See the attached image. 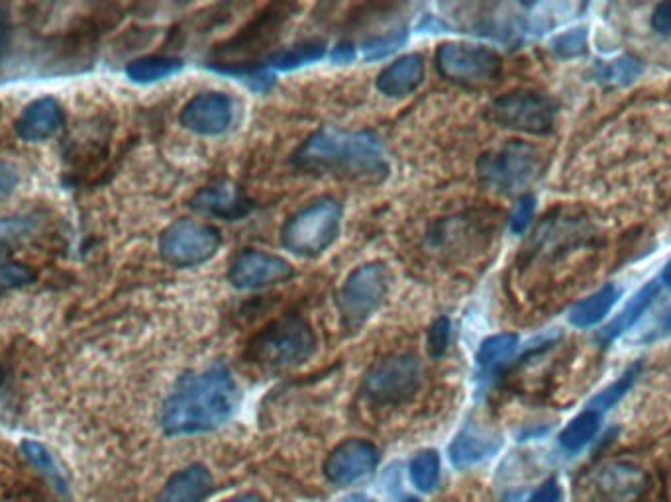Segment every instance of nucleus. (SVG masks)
<instances>
[{"label":"nucleus","instance_id":"obj_40","mask_svg":"<svg viewBox=\"0 0 671 502\" xmlns=\"http://www.w3.org/2000/svg\"><path fill=\"white\" fill-rule=\"evenodd\" d=\"M230 502H263V499L260 494L248 493L240 494V496H235V499H232Z\"/></svg>","mask_w":671,"mask_h":502},{"label":"nucleus","instance_id":"obj_16","mask_svg":"<svg viewBox=\"0 0 671 502\" xmlns=\"http://www.w3.org/2000/svg\"><path fill=\"white\" fill-rule=\"evenodd\" d=\"M63 108L53 96H42L28 104L18 116V136L27 142H44L62 130Z\"/></svg>","mask_w":671,"mask_h":502},{"label":"nucleus","instance_id":"obj_4","mask_svg":"<svg viewBox=\"0 0 671 502\" xmlns=\"http://www.w3.org/2000/svg\"><path fill=\"white\" fill-rule=\"evenodd\" d=\"M316 349L311 324L297 314H283L260 330L248 344L245 359L263 369H287L303 364Z\"/></svg>","mask_w":671,"mask_h":502},{"label":"nucleus","instance_id":"obj_28","mask_svg":"<svg viewBox=\"0 0 671 502\" xmlns=\"http://www.w3.org/2000/svg\"><path fill=\"white\" fill-rule=\"evenodd\" d=\"M410 479L420 491L430 493L440 483V456L438 451H420L410 463Z\"/></svg>","mask_w":671,"mask_h":502},{"label":"nucleus","instance_id":"obj_33","mask_svg":"<svg viewBox=\"0 0 671 502\" xmlns=\"http://www.w3.org/2000/svg\"><path fill=\"white\" fill-rule=\"evenodd\" d=\"M534 208H536V199L532 195H524L516 202L515 212L511 217V230L515 234H523L524 230L531 226L532 217H534Z\"/></svg>","mask_w":671,"mask_h":502},{"label":"nucleus","instance_id":"obj_41","mask_svg":"<svg viewBox=\"0 0 671 502\" xmlns=\"http://www.w3.org/2000/svg\"><path fill=\"white\" fill-rule=\"evenodd\" d=\"M660 283L663 285L671 286V261L663 268L662 279H660Z\"/></svg>","mask_w":671,"mask_h":502},{"label":"nucleus","instance_id":"obj_29","mask_svg":"<svg viewBox=\"0 0 671 502\" xmlns=\"http://www.w3.org/2000/svg\"><path fill=\"white\" fill-rule=\"evenodd\" d=\"M22 451H24V456H27L28 461H32V466H35V468L40 469L44 475H48V479L53 481L60 491H65L62 471L57 469L55 461H53L52 453L45 450L42 443L27 440V442H22Z\"/></svg>","mask_w":671,"mask_h":502},{"label":"nucleus","instance_id":"obj_24","mask_svg":"<svg viewBox=\"0 0 671 502\" xmlns=\"http://www.w3.org/2000/svg\"><path fill=\"white\" fill-rule=\"evenodd\" d=\"M518 349V336L516 334H497L491 336L481 344L478 352V365L485 373H497L505 367Z\"/></svg>","mask_w":671,"mask_h":502},{"label":"nucleus","instance_id":"obj_26","mask_svg":"<svg viewBox=\"0 0 671 502\" xmlns=\"http://www.w3.org/2000/svg\"><path fill=\"white\" fill-rule=\"evenodd\" d=\"M326 52V44L321 40H308L303 44L293 45L283 52L271 53L265 63H270L275 70H297L301 65H308L313 61L321 60Z\"/></svg>","mask_w":671,"mask_h":502},{"label":"nucleus","instance_id":"obj_37","mask_svg":"<svg viewBox=\"0 0 671 502\" xmlns=\"http://www.w3.org/2000/svg\"><path fill=\"white\" fill-rule=\"evenodd\" d=\"M652 28L658 34H671V0L656 7L654 14H652Z\"/></svg>","mask_w":671,"mask_h":502},{"label":"nucleus","instance_id":"obj_38","mask_svg":"<svg viewBox=\"0 0 671 502\" xmlns=\"http://www.w3.org/2000/svg\"><path fill=\"white\" fill-rule=\"evenodd\" d=\"M354 57V48L348 44H340L334 50V61L338 63H348Z\"/></svg>","mask_w":671,"mask_h":502},{"label":"nucleus","instance_id":"obj_13","mask_svg":"<svg viewBox=\"0 0 671 502\" xmlns=\"http://www.w3.org/2000/svg\"><path fill=\"white\" fill-rule=\"evenodd\" d=\"M379 463V450L366 440H346L331 451L324 461V475L332 485L346 487L374 473Z\"/></svg>","mask_w":671,"mask_h":502},{"label":"nucleus","instance_id":"obj_31","mask_svg":"<svg viewBox=\"0 0 671 502\" xmlns=\"http://www.w3.org/2000/svg\"><path fill=\"white\" fill-rule=\"evenodd\" d=\"M405 40H407L405 28L391 30L385 35H377V38L367 40L366 45H364V53H366L367 60H379V57H385V55L395 52L397 48H401Z\"/></svg>","mask_w":671,"mask_h":502},{"label":"nucleus","instance_id":"obj_23","mask_svg":"<svg viewBox=\"0 0 671 502\" xmlns=\"http://www.w3.org/2000/svg\"><path fill=\"white\" fill-rule=\"evenodd\" d=\"M642 63L632 55H620L610 61H599L594 67V79L605 87H625L637 81Z\"/></svg>","mask_w":671,"mask_h":502},{"label":"nucleus","instance_id":"obj_30","mask_svg":"<svg viewBox=\"0 0 671 502\" xmlns=\"http://www.w3.org/2000/svg\"><path fill=\"white\" fill-rule=\"evenodd\" d=\"M587 45H589L587 28H574V30H567L564 34H559L552 42V52L556 53L562 60H576V57H581L587 53Z\"/></svg>","mask_w":671,"mask_h":502},{"label":"nucleus","instance_id":"obj_1","mask_svg":"<svg viewBox=\"0 0 671 502\" xmlns=\"http://www.w3.org/2000/svg\"><path fill=\"white\" fill-rule=\"evenodd\" d=\"M240 405V389L228 367L214 364L187 373L161 408V426L171 436L212 432L227 425Z\"/></svg>","mask_w":671,"mask_h":502},{"label":"nucleus","instance_id":"obj_21","mask_svg":"<svg viewBox=\"0 0 671 502\" xmlns=\"http://www.w3.org/2000/svg\"><path fill=\"white\" fill-rule=\"evenodd\" d=\"M620 291L615 285H605L599 289L595 295L585 299L581 303H577L569 311V322L576 328H591L597 326L599 322L612 311V306L619 301Z\"/></svg>","mask_w":671,"mask_h":502},{"label":"nucleus","instance_id":"obj_27","mask_svg":"<svg viewBox=\"0 0 671 502\" xmlns=\"http://www.w3.org/2000/svg\"><path fill=\"white\" fill-rule=\"evenodd\" d=\"M640 373H642V364L630 365L617 381L612 383L607 389L601 390L587 407L594 408L599 415L609 412L610 408L617 407L620 400L627 397L628 390L632 389V385L637 383Z\"/></svg>","mask_w":671,"mask_h":502},{"label":"nucleus","instance_id":"obj_6","mask_svg":"<svg viewBox=\"0 0 671 502\" xmlns=\"http://www.w3.org/2000/svg\"><path fill=\"white\" fill-rule=\"evenodd\" d=\"M544 156L541 149L526 142H509L503 148L493 149L478 161L481 182L493 191L513 195L528 187L542 171Z\"/></svg>","mask_w":671,"mask_h":502},{"label":"nucleus","instance_id":"obj_42","mask_svg":"<svg viewBox=\"0 0 671 502\" xmlns=\"http://www.w3.org/2000/svg\"><path fill=\"white\" fill-rule=\"evenodd\" d=\"M349 502H371L369 501V499H366V496H354V499H352V501Z\"/></svg>","mask_w":671,"mask_h":502},{"label":"nucleus","instance_id":"obj_17","mask_svg":"<svg viewBox=\"0 0 671 502\" xmlns=\"http://www.w3.org/2000/svg\"><path fill=\"white\" fill-rule=\"evenodd\" d=\"M424 79V60L419 53L402 55L385 67L377 77V88L391 98H402L415 93Z\"/></svg>","mask_w":671,"mask_h":502},{"label":"nucleus","instance_id":"obj_32","mask_svg":"<svg viewBox=\"0 0 671 502\" xmlns=\"http://www.w3.org/2000/svg\"><path fill=\"white\" fill-rule=\"evenodd\" d=\"M450 336H452V324L445 316H440L428 332V354L432 357H442L450 346Z\"/></svg>","mask_w":671,"mask_h":502},{"label":"nucleus","instance_id":"obj_10","mask_svg":"<svg viewBox=\"0 0 671 502\" xmlns=\"http://www.w3.org/2000/svg\"><path fill=\"white\" fill-rule=\"evenodd\" d=\"M222 238L214 226L177 220L159 238V253L174 268H197L219 251Z\"/></svg>","mask_w":671,"mask_h":502},{"label":"nucleus","instance_id":"obj_35","mask_svg":"<svg viewBox=\"0 0 671 502\" xmlns=\"http://www.w3.org/2000/svg\"><path fill=\"white\" fill-rule=\"evenodd\" d=\"M526 502H564V493L556 479H548L546 483H542L531 499Z\"/></svg>","mask_w":671,"mask_h":502},{"label":"nucleus","instance_id":"obj_43","mask_svg":"<svg viewBox=\"0 0 671 502\" xmlns=\"http://www.w3.org/2000/svg\"><path fill=\"white\" fill-rule=\"evenodd\" d=\"M402 502H420L419 499H405Z\"/></svg>","mask_w":671,"mask_h":502},{"label":"nucleus","instance_id":"obj_8","mask_svg":"<svg viewBox=\"0 0 671 502\" xmlns=\"http://www.w3.org/2000/svg\"><path fill=\"white\" fill-rule=\"evenodd\" d=\"M389 291V271L384 263H366L356 269L342 286L338 296L342 322L348 330H358L384 304Z\"/></svg>","mask_w":671,"mask_h":502},{"label":"nucleus","instance_id":"obj_39","mask_svg":"<svg viewBox=\"0 0 671 502\" xmlns=\"http://www.w3.org/2000/svg\"><path fill=\"white\" fill-rule=\"evenodd\" d=\"M7 44H9V28H7L4 14L0 12V55L7 50Z\"/></svg>","mask_w":671,"mask_h":502},{"label":"nucleus","instance_id":"obj_2","mask_svg":"<svg viewBox=\"0 0 671 502\" xmlns=\"http://www.w3.org/2000/svg\"><path fill=\"white\" fill-rule=\"evenodd\" d=\"M293 165L313 175H331L344 181L377 185L389 175L384 142L371 132L321 128L301 144Z\"/></svg>","mask_w":671,"mask_h":502},{"label":"nucleus","instance_id":"obj_15","mask_svg":"<svg viewBox=\"0 0 671 502\" xmlns=\"http://www.w3.org/2000/svg\"><path fill=\"white\" fill-rule=\"evenodd\" d=\"M191 208L202 217L240 220L253 210V200L235 182L220 179L195 192Z\"/></svg>","mask_w":671,"mask_h":502},{"label":"nucleus","instance_id":"obj_7","mask_svg":"<svg viewBox=\"0 0 671 502\" xmlns=\"http://www.w3.org/2000/svg\"><path fill=\"white\" fill-rule=\"evenodd\" d=\"M487 116L489 121L509 130L544 136L556 126L558 104L538 91L516 88L495 98L489 106Z\"/></svg>","mask_w":671,"mask_h":502},{"label":"nucleus","instance_id":"obj_25","mask_svg":"<svg viewBox=\"0 0 671 502\" xmlns=\"http://www.w3.org/2000/svg\"><path fill=\"white\" fill-rule=\"evenodd\" d=\"M184 67V61L166 55H149L140 60L132 61L126 67V73L136 83H156L161 79L171 77L174 73Z\"/></svg>","mask_w":671,"mask_h":502},{"label":"nucleus","instance_id":"obj_14","mask_svg":"<svg viewBox=\"0 0 671 502\" xmlns=\"http://www.w3.org/2000/svg\"><path fill=\"white\" fill-rule=\"evenodd\" d=\"M234 121V104L224 93L209 91L192 96L181 111V124L201 136H219Z\"/></svg>","mask_w":671,"mask_h":502},{"label":"nucleus","instance_id":"obj_36","mask_svg":"<svg viewBox=\"0 0 671 502\" xmlns=\"http://www.w3.org/2000/svg\"><path fill=\"white\" fill-rule=\"evenodd\" d=\"M18 181H20V175H18L17 167L7 161H0V200L7 199L10 192L17 189Z\"/></svg>","mask_w":671,"mask_h":502},{"label":"nucleus","instance_id":"obj_5","mask_svg":"<svg viewBox=\"0 0 671 502\" xmlns=\"http://www.w3.org/2000/svg\"><path fill=\"white\" fill-rule=\"evenodd\" d=\"M340 224V202L323 197L289 218L281 230V243L298 258H316L336 242Z\"/></svg>","mask_w":671,"mask_h":502},{"label":"nucleus","instance_id":"obj_34","mask_svg":"<svg viewBox=\"0 0 671 502\" xmlns=\"http://www.w3.org/2000/svg\"><path fill=\"white\" fill-rule=\"evenodd\" d=\"M30 281H34V275L24 265L10 263V261L0 263V286L28 285Z\"/></svg>","mask_w":671,"mask_h":502},{"label":"nucleus","instance_id":"obj_22","mask_svg":"<svg viewBox=\"0 0 671 502\" xmlns=\"http://www.w3.org/2000/svg\"><path fill=\"white\" fill-rule=\"evenodd\" d=\"M602 415H599L594 408L585 407L584 412L569 422L559 433V446L569 453L584 450L587 443L595 440V436L601 428Z\"/></svg>","mask_w":671,"mask_h":502},{"label":"nucleus","instance_id":"obj_18","mask_svg":"<svg viewBox=\"0 0 671 502\" xmlns=\"http://www.w3.org/2000/svg\"><path fill=\"white\" fill-rule=\"evenodd\" d=\"M499 448H501V440L497 436L485 432L481 428L465 426L450 446V459L455 468H471V466H478L481 461L491 458L493 453H497Z\"/></svg>","mask_w":671,"mask_h":502},{"label":"nucleus","instance_id":"obj_9","mask_svg":"<svg viewBox=\"0 0 671 502\" xmlns=\"http://www.w3.org/2000/svg\"><path fill=\"white\" fill-rule=\"evenodd\" d=\"M437 67L442 77L463 85L483 87L501 75L503 60L483 45L445 42L437 50Z\"/></svg>","mask_w":671,"mask_h":502},{"label":"nucleus","instance_id":"obj_19","mask_svg":"<svg viewBox=\"0 0 671 502\" xmlns=\"http://www.w3.org/2000/svg\"><path fill=\"white\" fill-rule=\"evenodd\" d=\"M212 485L214 481L209 469L191 466L167 481L159 494V502H202L212 493Z\"/></svg>","mask_w":671,"mask_h":502},{"label":"nucleus","instance_id":"obj_3","mask_svg":"<svg viewBox=\"0 0 671 502\" xmlns=\"http://www.w3.org/2000/svg\"><path fill=\"white\" fill-rule=\"evenodd\" d=\"M297 7L287 2L270 4L248 22L234 38H230L224 44L217 45L212 53L214 67L222 73H235L242 70H258L255 63H260L265 52L273 50V45L280 42L283 28L295 14Z\"/></svg>","mask_w":671,"mask_h":502},{"label":"nucleus","instance_id":"obj_11","mask_svg":"<svg viewBox=\"0 0 671 502\" xmlns=\"http://www.w3.org/2000/svg\"><path fill=\"white\" fill-rule=\"evenodd\" d=\"M422 381L419 357L410 354L391 355L367 373L364 390L379 405H399L415 397Z\"/></svg>","mask_w":671,"mask_h":502},{"label":"nucleus","instance_id":"obj_20","mask_svg":"<svg viewBox=\"0 0 671 502\" xmlns=\"http://www.w3.org/2000/svg\"><path fill=\"white\" fill-rule=\"evenodd\" d=\"M660 291H662L660 281H650L648 285L642 286L637 295L630 299V303L625 306V311L620 312L619 316L610 322L607 328L601 330L599 342L602 346H609L615 339H619L622 334H627L632 326H637L638 322L642 321L646 312L650 311V306L656 303V299L660 296Z\"/></svg>","mask_w":671,"mask_h":502},{"label":"nucleus","instance_id":"obj_12","mask_svg":"<svg viewBox=\"0 0 671 502\" xmlns=\"http://www.w3.org/2000/svg\"><path fill=\"white\" fill-rule=\"evenodd\" d=\"M291 278L293 268L287 260L260 250L240 251L228 269V281L235 289H263Z\"/></svg>","mask_w":671,"mask_h":502}]
</instances>
